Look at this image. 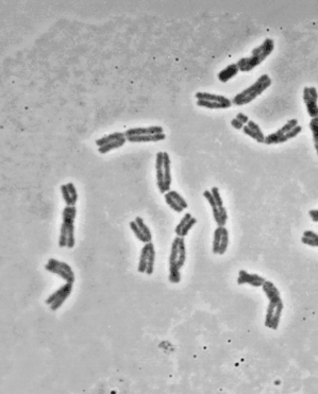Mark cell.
I'll list each match as a JSON object with an SVG mask.
<instances>
[{
  "label": "cell",
  "instance_id": "1",
  "mask_svg": "<svg viewBox=\"0 0 318 394\" xmlns=\"http://www.w3.org/2000/svg\"><path fill=\"white\" fill-rule=\"evenodd\" d=\"M262 289L268 300L264 325L273 331H277L280 324L282 313H283L284 309V304L282 301L280 291L271 280H265V283L262 286Z\"/></svg>",
  "mask_w": 318,
  "mask_h": 394
},
{
  "label": "cell",
  "instance_id": "2",
  "mask_svg": "<svg viewBox=\"0 0 318 394\" xmlns=\"http://www.w3.org/2000/svg\"><path fill=\"white\" fill-rule=\"evenodd\" d=\"M274 49L275 40L273 39H266L261 45L253 49L249 57L238 59L236 64L239 71H242V73H249V71L254 70L272 55Z\"/></svg>",
  "mask_w": 318,
  "mask_h": 394
},
{
  "label": "cell",
  "instance_id": "3",
  "mask_svg": "<svg viewBox=\"0 0 318 394\" xmlns=\"http://www.w3.org/2000/svg\"><path fill=\"white\" fill-rule=\"evenodd\" d=\"M272 78L267 74H264L257 78L256 81L253 85L245 88L244 91L238 93L236 96H234L232 99V104L241 106V105H247L250 102H253L257 97L266 91L268 87L272 85Z\"/></svg>",
  "mask_w": 318,
  "mask_h": 394
},
{
  "label": "cell",
  "instance_id": "4",
  "mask_svg": "<svg viewBox=\"0 0 318 394\" xmlns=\"http://www.w3.org/2000/svg\"><path fill=\"white\" fill-rule=\"evenodd\" d=\"M77 215L76 206H66L63 213V222L61 225V233L59 237V247L73 249L76 244L75 240V219Z\"/></svg>",
  "mask_w": 318,
  "mask_h": 394
},
{
  "label": "cell",
  "instance_id": "5",
  "mask_svg": "<svg viewBox=\"0 0 318 394\" xmlns=\"http://www.w3.org/2000/svg\"><path fill=\"white\" fill-rule=\"evenodd\" d=\"M302 131V127L299 125L298 120L296 118L290 119L289 121H286L284 125L276 131V132L269 134L265 137V141L264 144L265 145H280L284 144V142L289 141L290 139L295 138Z\"/></svg>",
  "mask_w": 318,
  "mask_h": 394
},
{
  "label": "cell",
  "instance_id": "6",
  "mask_svg": "<svg viewBox=\"0 0 318 394\" xmlns=\"http://www.w3.org/2000/svg\"><path fill=\"white\" fill-rule=\"evenodd\" d=\"M45 269L48 272L56 274V276L63 278L66 283H75V272L71 269V267L64 261L50 258L45 265Z\"/></svg>",
  "mask_w": 318,
  "mask_h": 394
},
{
  "label": "cell",
  "instance_id": "7",
  "mask_svg": "<svg viewBox=\"0 0 318 394\" xmlns=\"http://www.w3.org/2000/svg\"><path fill=\"white\" fill-rule=\"evenodd\" d=\"M73 283H66L62 287H60L52 295L47 297V300L45 301L46 305L49 306L52 312H56L59 308H61L65 301L71 295V292H73Z\"/></svg>",
  "mask_w": 318,
  "mask_h": 394
},
{
  "label": "cell",
  "instance_id": "8",
  "mask_svg": "<svg viewBox=\"0 0 318 394\" xmlns=\"http://www.w3.org/2000/svg\"><path fill=\"white\" fill-rule=\"evenodd\" d=\"M180 237L177 236L171 243V251L170 255V276L169 279L172 284L181 282V269L178 266V251Z\"/></svg>",
  "mask_w": 318,
  "mask_h": 394
},
{
  "label": "cell",
  "instance_id": "9",
  "mask_svg": "<svg viewBox=\"0 0 318 394\" xmlns=\"http://www.w3.org/2000/svg\"><path fill=\"white\" fill-rule=\"evenodd\" d=\"M303 102L307 107L309 116L312 118L318 117V92L314 86H305L302 93Z\"/></svg>",
  "mask_w": 318,
  "mask_h": 394
},
{
  "label": "cell",
  "instance_id": "10",
  "mask_svg": "<svg viewBox=\"0 0 318 394\" xmlns=\"http://www.w3.org/2000/svg\"><path fill=\"white\" fill-rule=\"evenodd\" d=\"M229 246V232L226 226H218L214 231L213 237V253L217 255H224Z\"/></svg>",
  "mask_w": 318,
  "mask_h": 394
},
{
  "label": "cell",
  "instance_id": "11",
  "mask_svg": "<svg viewBox=\"0 0 318 394\" xmlns=\"http://www.w3.org/2000/svg\"><path fill=\"white\" fill-rule=\"evenodd\" d=\"M265 278L255 273H249L246 270H239L238 277H237V284L238 285H245L248 284L253 287H262L263 284L265 283Z\"/></svg>",
  "mask_w": 318,
  "mask_h": 394
},
{
  "label": "cell",
  "instance_id": "12",
  "mask_svg": "<svg viewBox=\"0 0 318 394\" xmlns=\"http://www.w3.org/2000/svg\"><path fill=\"white\" fill-rule=\"evenodd\" d=\"M155 175H157V186L161 194H165L164 182V155L163 152H158L155 158Z\"/></svg>",
  "mask_w": 318,
  "mask_h": 394
},
{
  "label": "cell",
  "instance_id": "13",
  "mask_svg": "<svg viewBox=\"0 0 318 394\" xmlns=\"http://www.w3.org/2000/svg\"><path fill=\"white\" fill-rule=\"evenodd\" d=\"M243 132L247 136H249L250 138L254 139L256 142H260V144H264V141H265L266 136L264 135L260 125L254 120L248 121V123L244 127Z\"/></svg>",
  "mask_w": 318,
  "mask_h": 394
},
{
  "label": "cell",
  "instance_id": "14",
  "mask_svg": "<svg viewBox=\"0 0 318 394\" xmlns=\"http://www.w3.org/2000/svg\"><path fill=\"white\" fill-rule=\"evenodd\" d=\"M164 133V129L160 127V125H152V127L148 128H133L129 129L125 132L126 137L128 136H140V135H153Z\"/></svg>",
  "mask_w": 318,
  "mask_h": 394
},
{
  "label": "cell",
  "instance_id": "15",
  "mask_svg": "<svg viewBox=\"0 0 318 394\" xmlns=\"http://www.w3.org/2000/svg\"><path fill=\"white\" fill-rule=\"evenodd\" d=\"M195 97L197 100H208V101H213V102H218L223 103L228 106H232V100L228 99L227 97L223 96V95H215L211 93H206V92H198L196 93Z\"/></svg>",
  "mask_w": 318,
  "mask_h": 394
},
{
  "label": "cell",
  "instance_id": "16",
  "mask_svg": "<svg viewBox=\"0 0 318 394\" xmlns=\"http://www.w3.org/2000/svg\"><path fill=\"white\" fill-rule=\"evenodd\" d=\"M203 197H205V198L207 199V201L209 202V204L211 205L212 213H213V217H214V220H215L216 224H217L218 226H224V225H223V221H221L220 211H219V208H218L217 204H216V201H215L214 197H213V195H212V193H211V190H205V192H203Z\"/></svg>",
  "mask_w": 318,
  "mask_h": 394
},
{
  "label": "cell",
  "instance_id": "17",
  "mask_svg": "<svg viewBox=\"0 0 318 394\" xmlns=\"http://www.w3.org/2000/svg\"><path fill=\"white\" fill-rule=\"evenodd\" d=\"M164 155V182H165V194L169 193L171 186V164L170 154L167 152H163Z\"/></svg>",
  "mask_w": 318,
  "mask_h": 394
},
{
  "label": "cell",
  "instance_id": "18",
  "mask_svg": "<svg viewBox=\"0 0 318 394\" xmlns=\"http://www.w3.org/2000/svg\"><path fill=\"white\" fill-rule=\"evenodd\" d=\"M238 71H239V69H238L237 64H230V65H228L226 68L219 71L217 78L220 82L226 83L229 80H231L232 78L235 77L238 74Z\"/></svg>",
  "mask_w": 318,
  "mask_h": 394
},
{
  "label": "cell",
  "instance_id": "19",
  "mask_svg": "<svg viewBox=\"0 0 318 394\" xmlns=\"http://www.w3.org/2000/svg\"><path fill=\"white\" fill-rule=\"evenodd\" d=\"M166 138L165 133H159L153 135H140V136H128L127 140L130 142H150L161 141Z\"/></svg>",
  "mask_w": 318,
  "mask_h": 394
},
{
  "label": "cell",
  "instance_id": "20",
  "mask_svg": "<svg viewBox=\"0 0 318 394\" xmlns=\"http://www.w3.org/2000/svg\"><path fill=\"white\" fill-rule=\"evenodd\" d=\"M211 193H212L214 199L216 201V204H217V206L219 208L220 215H221V221H223V225L225 226L226 223H227V220H228V213H227V210H226V207L224 205V201H223V198H221V196H220L218 187H216V186L212 187Z\"/></svg>",
  "mask_w": 318,
  "mask_h": 394
},
{
  "label": "cell",
  "instance_id": "21",
  "mask_svg": "<svg viewBox=\"0 0 318 394\" xmlns=\"http://www.w3.org/2000/svg\"><path fill=\"white\" fill-rule=\"evenodd\" d=\"M149 249H150V242L145 243V246L142 248L141 255H140V261L139 267H137V271L140 273H146L147 265H148V256H149Z\"/></svg>",
  "mask_w": 318,
  "mask_h": 394
},
{
  "label": "cell",
  "instance_id": "22",
  "mask_svg": "<svg viewBox=\"0 0 318 394\" xmlns=\"http://www.w3.org/2000/svg\"><path fill=\"white\" fill-rule=\"evenodd\" d=\"M301 242L312 248H318V234L313 231H304L301 237Z\"/></svg>",
  "mask_w": 318,
  "mask_h": 394
},
{
  "label": "cell",
  "instance_id": "23",
  "mask_svg": "<svg viewBox=\"0 0 318 394\" xmlns=\"http://www.w3.org/2000/svg\"><path fill=\"white\" fill-rule=\"evenodd\" d=\"M124 137H126L125 133L115 132V133H112V134H110V135L104 136V137H101V138L97 139V140H96V145H97V147L100 148V147H103V146H105V145L110 144V142L115 141V140H117V139H119V138H124Z\"/></svg>",
  "mask_w": 318,
  "mask_h": 394
},
{
  "label": "cell",
  "instance_id": "24",
  "mask_svg": "<svg viewBox=\"0 0 318 394\" xmlns=\"http://www.w3.org/2000/svg\"><path fill=\"white\" fill-rule=\"evenodd\" d=\"M126 141H127V137H124V138H119V139H117V140H115V141L110 142V144H107V145H105V146H103V147H100V148L98 149V152H99L100 154H106V153H107V152H110V151L114 150V149H118V148L123 147V146L125 145Z\"/></svg>",
  "mask_w": 318,
  "mask_h": 394
},
{
  "label": "cell",
  "instance_id": "25",
  "mask_svg": "<svg viewBox=\"0 0 318 394\" xmlns=\"http://www.w3.org/2000/svg\"><path fill=\"white\" fill-rule=\"evenodd\" d=\"M155 257H157V252H155L154 244L152 242H150V249H149V256H148V265H147V270L146 274L148 276H151L154 271V265H155Z\"/></svg>",
  "mask_w": 318,
  "mask_h": 394
},
{
  "label": "cell",
  "instance_id": "26",
  "mask_svg": "<svg viewBox=\"0 0 318 394\" xmlns=\"http://www.w3.org/2000/svg\"><path fill=\"white\" fill-rule=\"evenodd\" d=\"M197 105L201 106V107H206V109H210V110H225V109H229L230 107L223 103L213 102V101H208V100H197Z\"/></svg>",
  "mask_w": 318,
  "mask_h": 394
},
{
  "label": "cell",
  "instance_id": "27",
  "mask_svg": "<svg viewBox=\"0 0 318 394\" xmlns=\"http://www.w3.org/2000/svg\"><path fill=\"white\" fill-rule=\"evenodd\" d=\"M185 260H187V249H185L184 239L182 237H180L179 251H178V266L180 269H182V267L185 264Z\"/></svg>",
  "mask_w": 318,
  "mask_h": 394
},
{
  "label": "cell",
  "instance_id": "28",
  "mask_svg": "<svg viewBox=\"0 0 318 394\" xmlns=\"http://www.w3.org/2000/svg\"><path fill=\"white\" fill-rule=\"evenodd\" d=\"M309 128L312 132V136H313V142H314V148H315L316 154L318 155V117L311 119V121L309 123Z\"/></svg>",
  "mask_w": 318,
  "mask_h": 394
},
{
  "label": "cell",
  "instance_id": "29",
  "mask_svg": "<svg viewBox=\"0 0 318 394\" xmlns=\"http://www.w3.org/2000/svg\"><path fill=\"white\" fill-rule=\"evenodd\" d=\"M129 225H130V229H131V231L133 232V234L135 235V237L137 238V239H139L141 242H144V243H148L149 241H148V239H147V237L144 235V233L141 231V229L139 228V225H137V223L135 222V221H131L130 223H129Z\"/></svg>",
  "mask_w": 318,
  "mask_h": 394
},
{
  "label": "cell",
  "instance_id": "30",
  "mask_svg": "<svg viewBox=\"0 0 318 394\" xmlns=\"http://www.w3.org/2000/svg\"><path fill=\"white\" fill-rule=\"evenodd\" d=\"M134 221L137 223V225H139V228H140V229H141V231L144 233V235H145V236L147 237L148 241H149V242H151V240H152V235H151V232H150V230H149L148 226L146 225V223L144 222L143 218H141V217H136V218H135V220H134Z\"/></svg>",
  "mask_w": 318,
  "mask_h": 394
},
{
  "label": "cell",
  "instance_id": "31",
  "mask_svg": "<svg viewBox=\"0 0 318 394\" xmlns=\"http://www.w3.org/2000/svg\"><path fill=\"white\" fill-rule=\"evenodd\" d=\"M169 194H170V196L171 197V198H172L173 200H175V201L178 203V204L183 208V210H187V208L189 207L188 202L184 200L183 197H182L181 195H180L179 193L175 192V190H170Z\"/></svg>",
  "mask_w": 318,
  "mask_h": 394
},
{
  "label": "cell",
  "instance_id": "32",
  "mask_svg": "<svg viewBox=\"0 0 318 394\" xmlns=\"http://www.w3.org/2000/svg\"><path fill=\"white\" fill-rule=\"evenodd\" d=\"M164 198H165V202L167 203V205H169L171 208V210H173L176 213H182L183 212V208L180 206L178 203L171 198L169 193L164 194Z\"/></svg>",
  "mask_w": 318,
  "mask_h": 394
},
{
  "label": "cell",
  "instance_id": "33",
  "mask_svg": "<svg viewBox=\"0 0 318 394\" xmlns=\"http://www.w3.org/2000/svg\"><path fill=\"white\" fill-rule=\"evenodd\" d=\"M197 223V219L196 218H191L190 221L185 224L184 226H183V229L181 230V232H180V234H179V237H182V238H184L185 236H187L189 233H190V231L191 230V228H193V226L195 225Z\"/></svg>",
  "mask_w": 318,
  "mask_h": 394
},
{
  "label": "cell",
  "instance_id": "34",
  "mask_svg": "<svg viewBox=\"0 0 318 394\" xmlns=\"http://www.w3.org/2000/svg\"><path fill=\"white\" fill-rule=\"evenodd\" d=\"M61 193H62L63 199H64V201L66 203V205H67V206H75L74 203H73V199H71V196H70V194L68 192V188H67V186H66V184L62 185V186H61Z\"/></svg>",
  "mask_w": 318,
  "mask_h": 394
},
{
  "label": "cell",
  "instance_id": "35",
  "mask_svg": "<svg viewBox=\"0 0 318 394\" xmlns=\"http://www.w3.org/2000/svg\"><path fill=\"white\" fill-rule=\"evenodd\" d=\"M191 218H193V217H191V215L190 213H187V214L184 215V216H183L182 219H181V221L179 222V224L176 226V229H175V233H176L177 236H179L180 232H181V230L183 229V226H184L185 224H187Z\"/></svg>",
  "mask_w": 318,
  "mask_h": 394
},
{
  "label": "cell",
  "instance_id": "36",
  "mask_svg": "<svg viewBox=\"0 0 318 394\" xmlns=\"http://www.w3.org/2000/svg\"><path fill=\"white\" fill-rule=\"evenodd\" d=\"M66 186H67V188H68V192H69V194H70V196H71V199H73L74 205H76V203H77V201H78V198H79V195H78V192H77V189H76V187H75L74 183L69 182V183L66 184Z\"/></svg>",
  "mask_w": 318,
  "mask_h": 394
},
{
  "label": "cell",
  "instance_id": "37",
  "mask_svg": "<svg viewBox=\"0 0 318 394\" xmlns=\"http://www.w3.org/2000/svg\"><path fill=\"white\" fill-rule=\"evenodd\" d=\"M238 121H241L243 124H247L248 123V121L250 120L249 119V117L247 116V115H245V114H243V113H238V114L236 115V117H235Z\"/></svg>",
  "mask_w": 318,
  "mask_h": 394
},
{
  "label": "cell",
  "instance_id": "38",
  "mask_svg": "<svg viewBox=\"0 0 318 394\" xmlns=\"http://www.w3.org/2000/svg\"><path fill=\"white\" fill-rule=\"evenodd\" d=\"M231 125H232V127H233L234 129H236V130H243L244 127H245V124H243L241 121H238L236 118L232 119V120H231Z\"/></svg>",
  "mask_w": 318,
  "mask_h": 394
},
{
  "label": "cell",
  "instance_id": "39",
  "mask_svg": "<svg viewBox=\"0 0 318 394\" xmlns=\"http://www.w3.org/2000/svg\"><path fill=\"white\" fill-rule=\"evenodd\" d=\"M309 216L312 219V221L315 223L318 222V210H311L309 212Z\"/></svg>",
  "mask_w": 318,
  "mask_h": 394
}]
</instances>
